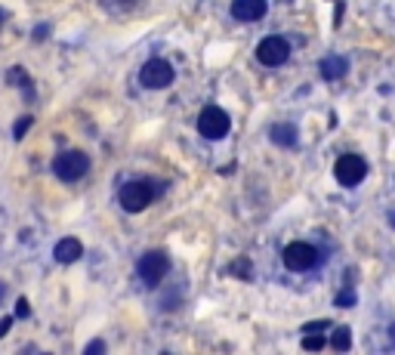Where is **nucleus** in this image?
Masks as SVG:
<instances>
[{
    "label": "nucleus",
    "instance_id": "nucleus-1",
    "mask_svg": "<svg viewBox=\"0 0 395 355\" xmlns=\"http://www.w3.org/2000/svg\"><path fill=\"white\" fill-rule=\"evenodd\" d=\"M90 170V158L78 149H69V152H59L56 161H53V173L59 176L62 182H78L87 176Z\"/></svg>",
    "mask_w": 395,
    "mask_h": 355
},
{
    "label": "nucleus",
    "instance_id": "nucleus-4",
    "mask_svg": "<svg viewBox=\"0 0 395 355\" xmlns=\"http://www.w3.org/2000/svg\"><path fill=\"white\" fill-rule=\"evenodd\" d=\"M281 260H285V266L290 272H309V269H315V266L322 263V254H318L315 244L294 241V244H287V247H285Z\"/></svg>",
    "mask_w": 395,
    "mask_h": 355
},
{
    "label": "nucleus",
    "instance_id": "nucleus-2",
    "mask_svg": "<svg viewBox=\"0 0 395 355\" xmlns=\"http://www.w3.org/2000/svg\"><path fill=\"white\" fill-rule=\"evenodd\" d=\"M136 272H139V278H143L145 287H158L170 272V256L164 254V250H145L136 263Z\"/></svg>",
    "mask_w": 395,
    "mask_h": 355
},
{
    "label": "nucleus",
    "instance_id": "nucleus-3",
    "mask_svg": "<svg viewBox=\"0 0 395 355\" xmlns=\"http://www.w3.org/2000/svg\"><path fill=\"white\" fill-rule=\"evenodd\" d=\"M155 186H152V180H130V182H124V189H121V207L127 213H143L148 204L155 201Z\"/></svg>",
    "mask_w": 395,
    "mask_h": 355
},
{
    "label": "nucleus",
    "instance_id": "nucleus-6",
    "mask_svg": "<svg viewBox=\"0 0 395 355\" xmlns=\"http://www.w3.org/2000/svg\"><path fill=\"white\" fill-rule=\"evenodd\" d=\"M229 130H232V117L222 112L220 106H207L198 115V133L204 139H222V136H229Z\"/></svg>",
    "mask_w": 395,
    "mask_h": 355
},
{
    "label": "nucleus",
    "instance_id": "nucleus-11",
    "mask_svg": "<svg viewBox=\"0 0 395 355\" xmlns=\"http://www.w3.org/2000/svg\"><path fill=\"white\" fill-rule=\"evenodd\" d=\"M318 71H322L324 80H343L349 71V62L343 56H324L322 65H318Z\"/></svg>",
    "mask_w": 395,
    "mask_h": 355
},
{
    "label": "nucleus",
    "instance_id": "nucleus-12",
    "mask_svg": "<svg viewBox=\"0 0 395 355\" xmlns=\"http://www.w3.org/2000/svg\"><path fill=\"white\" fill-rule=\"evenodd\" d=\"M269 139H272L275 145H281V149H294V145L300 143L294 124H275V127L269 130Z\"/></svg>",
    "mask_w": 395,
    "mask_h": 355
},
{
    "label": "nucleus",
    "instance_id": "nucleus-26",
    "mask_svg": "<svg viewBox=\"0 0 395 355\" xmlns=\"http://www.w3.org/2000/svg\"><path fill=\"white\" fill-rule=\"evenodd\" d=\"M0 25H3V13H0Z\"/></svg>",
    "mask_w": 395,
    "mask_h": 355
},
{
    "label": "nucleus",
    "instance_id": "nucleus-17",
    "mask_svg": "<svg viewBox=\"0 0 395 355\" xmlns=\"http://www.w3.org/2000/svg\"><path fill=\"white\" fill-rule=\"evenodd\" d=\"M28 127H31V117H19V121H16V133H13V139H22V136H25V130Z\"/></svg>",
    "mask_w": 395,
    "mask_h": 355
},
{
    "label": "nucleus",
    "instance_id": "nucleus-25",
    "mask_svg": "<svg viewBox=\"0 0 395 355\" xmlns=\"http://www.w3.org/2000/svg\"><path fill=\"white\" fill-rule=\"evenodd\" d=\"M0 297H3V284H0Z\"/></svg>",
    "mask_w": 395,
    "mask_h": 355
},
{
    "label": "nucleus",
    "instance_id": "nucleus-15",
    "mask_svg": "<svg viewBox=\"0 0 395 355\" xmlns=\"http://www.w3.org/2000/svg\"><path fill=\"white\" fill-rule=\"evenodd\" d=\"M106 352V343L102 340H90V343L84 346V355H102Z\"/></svg>",
    "mask_w": 395,
    "mask_h": 355
},
{
    "label": "nucleus",
    "instance_id": "nucleus-13",
    "mask_svg": "<svg viewBox=\"0 0 395 355\" xmlns=\"http://www.w3.org/2000/svg\"><path fill=\"white\" fill-rule=\"evenodd\" d=\"M331 346H333L337 352H349V349H352V331H349L346 324L333 328V334H331Z\"/></svg>",
    "mask_w": 395,
    "mask_h": 355
},
{
    "label": "nucleus",
    "instance_id": "nucleus-16",
    "mask_svg": "<svg viewBox=\"0 0 395 355\" xmlns=\"http://www.w3.org/2000/svg\"><path fill=\"white\" fill-rule=\"evenodd\" d=\"M232 272H235V275H241V278H250V272H253V269H250V263H247V260H238V263L232 266Z\"/></svg>",
    "mask_w": 395,
    "mask_h": 355
},
{
    "label": "nucleus",
    "instance_id": "nucleus-22",
    "mask_svg": "<svg viewBox=\"0 0 395 355\" xmlns=\"http://www.w3.org/2000/svg\"><path fill=\"white\" fill-rule=\"evenodd\" d=\"M47 31H50L47 25H37V28H34V41H43V38H47Z\"/></svg>",
    "mask_w": 395,
    "mask_h": 355
},
{
    "label": "nucleus",
    "instance_id": "nucleus-7",
    "mask_svg": "<svg viewBox=\"0 0 395 355\" xmlns=\"http://www.w3.org/2000/svg\"><path fill=\"white\" fill-rule=\"evenodd\" d=\"M173 65L167 62V59H148V62L139 68V80H143V87L148 90H164V87L173 84Z\"/></svg>",
    "mask_w": 395,
    "mask_h": 355
},
{
    "label": "nucleus",
    "instance_id": "nucleus-9",
    "mask_svg": "<svg viewBox=\"0 0 395 355\" xmlns=\"http://www.w3.org/2000/svg\"><path fill=\"white\" fill-rule=\"evenodd\" d=\"M269 10V0H232V16L238 22H259Z\"/></svg>",
    "mask_w": 395,
    "mask_h": 355
},
{
    "label": "nucleus",
    "instance_id": "nucleus-20",
    "mask_svg": "<svg viewBox=\"0 0 395 355\" xmlns=\"http://www.w3.org/2000/svg\"><path fill=\"white\" fill-rule=\"evenodd\" d=\"M352 303H355V294L352 291H343L340 297H337V306H352Z\"/></svg>",
    "mask_w": 395,
    "mask_h": 355
},
{
    "label": "nucleus",
    "instance_id": "nucleus-8",
    "mask_svg": "<svg viewBox=\"0 0 395 355\" xmlns=\"http://www.w3.org/2000/svg\"><path fill=\"white\" fill-rule=\"evenodd\" d=\"M257 59H259V65H266V68H278V65H285L290 59V43L285 38H278V34H272V38L259 41Z\"/></svg>",
    "mask_w": 395,
    "mask_h": 355
},
{
    "label": "nucleus",
    "instance_id": "nucleus-19",
    "mask_svg": "<svg viewBox=\"0 0 395 355\" xmlns=\"http://www.w3.org/2000/svg\"><path fill=\"white\" fill-rule=\"evenodd\" d=\"M16 315H19V318H28V315H31V303H28L25 297L16 303Z\"/></svg>",
    "mask_w": 395,
    "mask_h": 355
},
{
    "label": "nucleus",
    "instance_id": "nucleus-5",
    "mask_svg": "<svg viewBox=\"0 0 395 355\" xmlns=\"http://www.w3.org/2000/svg\"><path fill=\"white\" fill-rule=\"evenodd\" d=\"M333 176H337V182L343 189H355L368 176V161L361 154H343V158H337V164H333Z\"/></svg>",
    "mask_w": 395,
    "mask_h": 355
},
{
    "label": "nucleus",
    "instance_id": "nucleus-14",
    "mask_svg": "<svg viewBox=\"0 0 395 355\" xmlns=\"http://www.w3.org/2000/svg\"><path fill=\"white\" fill-rule=\"evenodd\" d=\"M303 349H306V352L324 349V337H322V334H306V337H303Z\"/></svg>",
    "mask_w": 395,
    "mask_h": 355
},
{
    "label": "nucleus",
    "instance_id": "nucleus-21",
    "mask_svg": "<svg viewBox=\"0 0 395 355\" xmlns=\"http://www.w3.org/2000/svg\"><path fill=\"white\" fill-rule=\"evenodd\" d=\"M10 324H13V318H0V337L10 334Z\"/></svg>",
    "mask_w": 395,
    "mask_h": 355
},
{
    "label": "nucleus",
    "instance_id": "nucleus-10",
    "mask_svg": "<svg viewBox=\"0 0 395 355\" xmlns=\"http://www.w3.org/2000/svg\"><path fill=\"white\" fill-rule=\"evenodd\" d=\"M53 256H56V260L62 263V266L78 263L80 256H84V244H80L78 238H62V241H59L56 247H53Z\"/></svg>",
    "mask_w": 395,
    "mask_h": 355
},
{
    "label": "nucleus",
    "instance_id": "nucleus-24",
    "mask_svg": "<svg viewBox=\"0 0 395 355\" xmlns=\"http://www.w3.org/2000/svg\"><path fill=\"white\" fill-rule=\"evenodd\" d=\"M389 337H392V343H395V324H392V331H389Z\"/></svg>",
    "mask_w": 395,
    "mask_h": 355
},
{
    "label": "nucleus",
    "instance_id": "nucleus-18",
    "mask_svg": "<svg viewBox=\"0 0 395 355\" xmlns=\"http://www.w3.org/2000/svg\"><path fill=\"white\" fill-rule=\"evenodd\" d=\"M324 328H331V321H309V324H303L306 334H318V331H324Z\"/></svg>",
    "mask_w": 395,
    "mask_h": 355
},
{
    "label": "nucleus",
    "instance_id": "nucleus-23",
    "mask_svg": "<svg viewBox=\"0 0 395 355\" xmlns=\"http://www.w3.org/2000/svg\"><path fill=\"white\" fill-rule=\"evenodd\" d=\"M117 3H124V6H130V3H136V0H117Z\"/></svg>",
    "mask_w": 395,
    "mask_h": 355
}]
</instances>
